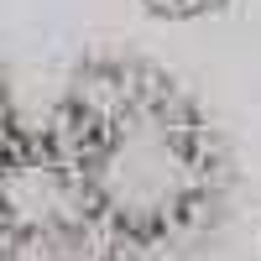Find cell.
I'll return each mask as SVG.
<instances>
[{
  "label": "cell",
  "mask_w": 261,
  "mask_h": 261,
  "mask_svg": "<svg viewBox=\"0 0 261 261\" xmlns=\"http://www.w3.org/2000/svg\"><path fill=\"white\" fill-rule=\"evenodd\" d=\"M99 225L120 251L178 246L220 199V146L193 99L146 63H89L58 115Z\"/></svg>",
  "instance_id": "obj_1"
},
{
  "label": "cell",
  "mask_w": 261,
  "mask_h": 261,
  "mask_svg": "<svg viewBox=\"0 0 261 261\" xmlns=\"http://www.w3.org/2000/svg\"><path fill=\"white\" fill-rule=\"evenodd\" d=\"M115 251L120 246L99 220L0 230V261H115Z\"/></svg>",
  "instance_id": "obj_2"
},
{
  "label": "cell",
  "mask_w": 261,
  "mask_h": 261,
  "mask_svg": "<svg viewBox=\"0 0 261 261\" xmlns=\"http://www.w3.org/2000/svg\"><path fill=\"white\" fill-rule=\"evenodd\" d=\"M141 6H151L157 16H199V11L225 6V0H141Z\"/></svg>",
  "instance_id": "obj_3"
}]
</instances>
